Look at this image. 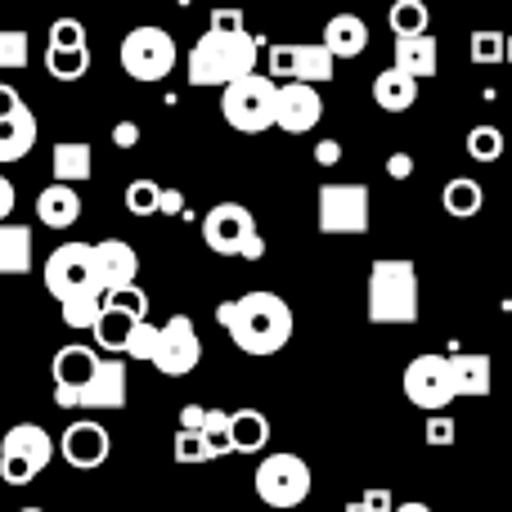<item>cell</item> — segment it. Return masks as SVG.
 Listing matches in <instances>:
<instances>
[{
  "mask_svg": "<svg viewBox=\"0 0 512 512\" xmlns=\"http://www.w3.org/2000/svg\"><path fill=\"white\" fill-rule=\"evenodd\" d=\"M203 418H207L203 405H189L185 414H180V432H203Z\"/></svg>",
  "mask_w": 512,
  "mask_h": 512,
  "instance_id": "obj_51",
  "label": "cell"
},
{
  "mask_svg": "<svg viewBox=\"0 0 512 512\" xmlns=\"http://www.w3.org/2000/svg\"><path fill=\"white\" fill-rule=\"evenodd\" d=\"M504 63H512V36H508V50H504Z\"/></svg>",
  "mask_w": 512,
  "mask_h": 512,
  "instance_id": "obj_54",
  "label": "cell"
},
{
  "mask_svg": "<svg viewBox=\"0 0 512 512\" xmlns=\"http://www.w3.org/2000/svg\"><path fill=\"white\" fill-rule=\"evenodd\" d=\"M216 324L243 355H274L292 342V306L279 292H243L216 306Z\"/></svg>",
  "mask_w": 512,
  "mask_h": 512,
  "instance_id": "obj_1",
  "label": "cell"
},
{
  "mask_svg": "<svg viewBox=\"0 0 512 512\" xmlns=\"http://www.w3.org/2000/svg\"><path fill=\"white\" fill-rule=\"evenodd\" d=\"M36 131H41V126H36L32 108H23L18 117L0 122V162H23L36 144Z\"/></svg>",
  "mask_w": 512,
  "mask_h": 512,
  "instance_id": "obj_25",
  "label": "cell"
},
{
  "mask_svg": "<svg viewBox=\"0 0 512 512\" xmlns=\"http://www.w3.org/2000/svg\"><path fill=\"white\" fill-rule=\"evenodd\" d=\"M230 436L234 454H261L270 441V418L261 409H239V414H230Z\"/></svg>",
  "mask_w": 512,
  "mask_h": 512,
  "instance_id": "obj_28",
  "label": "cell"
},
{
  "mask_svg": "<svg viewBox=\"0 0 512 512\" xmlns=\"http://www.w3.org/2000/svg\"><path fill=\"white\" fill-rule=\"evenodd\" d=\"M104 310H108L104 292H81V297L63 301L59 315H63V324H68V328H90V333H95V324L104 319Z\"/></svg>",
  "mask_w": 512,
  "mask_h": 512,
  "instance_id": "obj_31",
  "label": "cell"
},
{
  "mask_svg": "<svg viewBox=\"0 0 512 512\" xmlns=\"http://www.w3.org/2000/svg\"><path fill=\"white\" fill-rule=\"evenodd\" d=\"M158 198H162V185H153V180H131V185H126V212L158 216Z\"/></svg>",
  "mask_w": 512,
  "mask_h": 512,
  "instance_id": "obj_37",
  "label": "cell"
},
{
  "mask_svg": "<svg viewBox=\"0 0 512 512\" xmlns=\"http://www.w3.org/2000/svg\"><path fill=\"white\" fill-rule=\"evenodd\" d=\"M23 95H18L14 86H9V81H0V122H9V117H18L23 113Z\"/></svg>",
  "mask_w": 512,
  "mask_h": 512,
  "instance_id": "obj_44",
  "label": "cell"
},
{
  "mask_svg": "<svg viewBox=\"0 0 512 512\" xmlns=\"http://www.w3.org/2000/svg\"><path fill=\"white\" fill-rule=\"evenodd\" d=\"M54 454H59V441H54L41 423L9 427L5 441H0V481H5V486H32V481L50 468Z\"/></svg>",
  "mask_w": 512,
  "mask_h": 512,
  "instance_id": "obj_4",
  "label": "cell"
},
{
  "mask_svg": "<svg viewBox=\"0 0 512 512\" xmlns=\"http://www.w3.org/2000/svg\"><path fill=\"white\" fill-rule=\"evenodd\" d=\"M176 459L180 463H212V450H207V441H203V432H176Z\"/></svg>",
  "mask_w": 512,
  "mask_h": 512,
  "instance_id": "obj_39",
  "label": "cell"
},
{
  "mask_svg": "<svg viewBox=\"0 0 512 512\" xmlns=\"http://www.w3.org/2000/svg\"><path fill=\"white\" fill-rule=\"evenodd\" d=\"M95 270H99V288L104 297H117V292L135 288L140 279V256L126 239H104L95 243Z\"/></svg>",
  "mask_w": 512,
  "mask_h": 512,
  "instance_id": "obj_15",
  "label": "cell"
},
{
  "mask_svg": "<svg viewBox=\"0 0 512 512\" xmlns=\"http://www.w3.org/2000/svg\"><path fill=\"white\" fill-rule=\"evenodd\" d=\"M45 288L50 297L59 301H72L81 292H104L99 288V270H95V243H59L50 256H45Z\"/></svg>",
  "mask_w": 512,
  "mask_h": 512,
  "instance_id": "obj_8",
  "label": "cell"
},
{
  "mask_svg": "<svg viewBox=\"0 0 512 512\" xmlns=\"http://www.w3.org/2000/svg\"><path fill=\"white\" fill-rule=\"evenodd\" d=\"M50 45L54 50H86V23L81 18H54Z\"/></svg>",
  "mask_w": 512,
  "mask_h": 512,
  "instance_id": "obj_38",
  "label": "cell"
},
{
  "mask_svg": "<svg viewBox=\"0 0 512 512\" xmlns=\"http://www.w3.org/2000/svg\"><path fill=\"white\" fill-rule=\"evenodd\" d=\"M319 234H369V189L328 180L319 189Z\"/></svg>",
  "mask_w": 512,
  "mask_h": 512,
  "instance_id": "obj_11",
  "label": "cell"
},
{
  "mask_svg": "<svg viewBox=\"0 0 512 512\" xmlns=\"http://www.w3.org/2000/svg\"><path fill=\"white\" fill-rule=\"evenodd\" d=\"M324 117V99H319L315 86H301V81H288L279 86V113H274V126L288 135H306L319 126Z\"/></svg>",
  "mask_w": 512,
  "mask_h": 512,
  "instance_id": "obj_16",
  "label": "cell"
},
{
  "mask_svg": "<svg viewBox=\"0 0 512 512\" xmlns=\"http://www.w3.org/2000/svg\"><path fill=\"white\" fill-rule=\"evenodd\" d=\"M373 324H414L418 319V265L405 256H382L369 270Z\"/></svg>",
  "mask_w": 512,
  "mask_h": 512,
  "instance_id": "obj_3",
  "label": "cell"
},
{
  "mask_svg": "<svg viewBox=\"0 0 512 512\" xmlns=\"http://www.w3.org/2000/svg\"><path fill=\"white\" fill-rule=\"evenodd\" d=\"M50 171H54V185L77 189V180H90V171H95V153H90V144L63 140V144H54V153H50Z\"/></svg>",
  "mask_w": 512,
  "mask_h": 512,
  "instance_id": "obj_23",
  "label": "cell"
},
{
  "mask_svg": "<svg viewBox=\"0 0 512 512\" xmlns=\"http://www.w3.org/2000/svg\"><path fill=\"white\" fill-rule=\"evenodd\" d=\"M427 445H454V418L450 414L427 418Z\"/></svg>",
  "mask_w": 512,
  "mask_h": 512,
  "instance_id": "obj_42",
  "label": "cell"
},
{
  "mask_svg": "<svg viewBox=\"0 0 512 512\" xmlns=\"http://www.w3.org/2000/svg\"><path fill=\"white\" fill-rule=\"evenodd\" d=\"M18 512H45V508H18Z\"/></svg>",
  "mask_w": 512,
  "mask_h": 512,
  "instance_id": "obj_55",
  "label": "cell"
},
{
  "mask_svg": "<svg viewBox=\"0 0 512 512\" xmlns=\"http://www.w3.org/2000/svg\"><path fill=\"white\" fill-rule=\"evenodd\" d=\"M59 454L68 459V468H77V472H95V468H104L108 454H113V436H108L99 423L81 418V423H72L68 432L59 436Z\"/></svg>",
  "mask_w": 512,
  "mask_h": 512,
  "instance_id": "obj_14",
  "label": "cell"
},
{
  "mask_svg": "<svg viewBox=\"0 0 512 512\" xmlns=\"http://www.w3.org/2000/svg\"><path fill=\"white\" fill-rule=\"evenodd\" d=\"M346 512H369V508H364V504H346Z\"/></svg>",
  "mask_w": 512,
  "mask_h": 512,
  "instance_id": "obj_53",
  "label": "cell"
},
{
  "mask_svg": "<svg viewBox=\"0 0 512 512\" xmlns=\"http://www.w3.org/2000/svg\"><path fill=\"white\" fill-rule=\"evenodd\" d=\"M391 32H396V41H409V36H427V23H432V9L423 5V0H396L387 14Z\"/></svg>",
  "mask_w": 512,
  "mask_h": 512,
  "instance_id": "obj_30",
  "label": "cell"
},
{
  "mask_svg": "<svg viewBox=\"0 0 512 512\" xmlns=\"http://www.w3.org/2000/svg\"><path fill=\"white\" fill-rule=\"evenodd\" d=\"M441 203H445V212L454 216V221H472V216L486 207V194H481V185L477 180H468V176H454L450 185L441 189Z\"/></svg>",
  "mask_w": 512,
  "mask_h": 512,
  "instance_id": "obj_29",
  "label": "cell"
},
{
  "mask_svg": "<svg viewBox=\"0 0 512 512\" xmlns=\"http://www.w3.org/2000/svg\"><path fill=\"white\" fill-rule=\"evenodd\" d=\"M32 270V230L27 225H0V274Z\"/></svg>",
  "mask_w": 512,
  "mask_h": 512,
  "instance_id": "obj_27",
  "label": "cell"
},
{
  "mask_svg": "<svg viewBox=\"0 0 512 512\" xmlns=\"http://www.w3.org/2000/svg\"><path fill=\"white\" fill-rule=\"evenodd\" d=\"M261 41L252 32L225 36V32H203L194 41V50L185 54V77L189 86H234V81L252 77Z\"/></svg>",
  "mask_w": 512,
  "mask_h": 512,
  "instance_id": "obj_2",
  "label": "cell"
},
{
  "mask_svg": "<svg viewBox=\"0 0 512 512\" xmlns=\"http://www.w3.org/2000/svg\"><path fill=\"white\" fill-rule=\"evenodd\" d=\"M135 324H144V319H135V315H126V310L108 306L104 319L95 324V351H104V355H126V342H131Z\"/></svg>",
  "mask_w": 512,
  "mask_h": 512,
  "instance_id": "obj_26",
  "label": "cell"
},
{
  "mask_svg": "<svg viewBox=\"0 0 512 512\" xmlns=\"http://www.w3.org/2000/svg\"><path fill=\"white\" fill-rule=\"evenodd\" d=\"M252 486H256V495H261L265 508H279V512L301 508L310 495V468L301 454H288V450L265 454Z\"/></svg>",
  "mask_w": 512,
  "mask_h": 512,
  "instance_id": "obj_7",
  "label": "cell"
},
{
  "mask_svg": "<svg viewBox=\"0 0 512 512\" xmlns=\"http://www.w3.org/2000/svg\"><path fill=\"white\" fill-rule=\"evenodd\" d=\"M180 212H185V194H180V189H162L158 216H180Z\"/></svg>",
  "mask_w": 512,
  "mask_h": 512,
  "instance_id": "obj_48",
  "label": "cell"
},
{
  "mask_svg": "<svg viewBox=\"0 0 512 512\" xmlns=\"http://www.w3.org/2000/svg\"><path fill=\"white\" fill-rule=\"evenodd\" d=\"M373 99H378L382 113H409V108L418 104V81L405 77V72L387 68L373 77Z\"/></svg>",
  "mask_w": 512,
  "mask_h": 512,
  "instance_id": "obj_24",
  "label": "cell"
},
{
  "mask_svg": "<svg viewBox=\"0 0 512 512\" xmlns=\"http://www.w3.org/2000/svg\"><path fill=\"white\" fill-rule=\"evenodd\" d=\"M203 360V342H198V328L189 315H171L167 324L158 328V346H153V369L167 373V378H185V373L198 369Z\"/></svg>",
  "mask_w": 512,
  "mask_h": 512,
  "instance_id": "obj_12",
  "label": "cell"
},
{
  "mask_svg": "<svg viewBox=\"0 0 512 512\" xmlns=\"http://www.w3.org/2000/svg\"><path fill=\"white\" fill-rule=\"evenodd\" d=\"M454 396H490L495 387V360L490 355H450Z\"/></svg>",
  "mask_w": 512,
  "mask_h": 512,
  "instance_id": "obj_20",
  "label": "cell"
},
{
  "mask_svg": "<svg viewBox=\"0 0 512 512\" xmlns=\"http://www.w3.org/2000/svg\"><path fill=\"white\" fill-rule=\"evenodd\" d=\"M396 512H432L427 504H414V499H409V504H396Z\"/></svg>",
  "mask_w": 512,
  "mask_h": 512,
  "instance_id": "obj_52",
  "label": "cell"
},
{
  "mask_svg": "<svg viewBox=\"0 0 512 512\" xmlns=\"http://www.w3.org/2000/svg\"><path fill=\"white\" fill-rule=\"evenodd\" d=\"M337 77V59L328 54L324 41H306V45H292V81L301 86H324V81Z\"/></svg>",
  "mask_w": 512,
  "mask_h": 512,
  "instance_id": "obj_21",
  "label": "cell"
},
{
  "mask_svg": "<svg viewBox=\"0 0 512 512\" xmlns=\"http://www.w3.org/2000/svg\"><path fill=\"white\" fill-rule=\"evenodd\" d=\"M99 364H104V355L95 351V346L86 342H72V346H59L50 360V373H54V405L59 409H81V400H86L90 382H95Z\"/></svg>",
  "mask_w": 512,
  "mask_h": 512,
  "instance_id": "obj_10",
  "label": "cell"
},
{
  "mask_svg": "<svg viewBox=\"0 0 512 512\" xmlns=\"http://www.w3.org/2000/svg\"><path fill=\"white\" fill-rule=\"evenodd\" d=\"M203 441H207V450H212V459H221V454H234L230 414H225V409H207V418H203Z\"/></svg>",
  "mask_w": 512,
  "mask_h": 512,
  "instance_id": "obj_33",
  "label": "cell"
},
{
  "mask_svg": "<svg viewBox=\"0 0 512 512\" xmlns=\"http://www.w3.org/2000/svg\"><path fill=\"white\" fill-rule=\"evenodd\" d=\"M400 387H405L409 405L427 409V414H445V409H450V400H459V396H454L450 360H445V355H418V360H409L405 382H400Z\"/></svg>",
  "mask_w": 512,
  "mask_h": 512,
  "instance_id": "obj_13",
  "label": "cell"
},
{
  "mask_svg": "<svg viewBox=\"0 0 512 512\" xmlns=\"http://www.w3.org/2000/svg\"><path fill=\"white\" fill-rule=\"evenodd\" d=\"M387 176L391 180H409V176H414V158H409V153H391V158H387Z\"/></svg>",
  "mask_w": 512,
  "mask_h": 512,
  "instance_id": "obj_47",
  "label": "cell"
},
{
  "mask_svg": "<svg viewBox=\"0 0 512 512\" xmlns=\"http://www.w3.org/2000/svg\"><path fill=\"white\" fill-rule=\"evenodd\" d=\"M113 144L117 149H135V144H140V122H117L113 126Z\"/></svg>",
  "mask_w": 512,
  "mask_h": 512,
  "instance_id": "obj_45",
  "label": "cell"
},
{
  "mask_svg": "<svg viewBox=\"0 0 512 512\" xmlns=\"http://www.w3.org/2000/svg\"><path fill=\"white\" fill-rule=\"evenodd\" d=\"M324 45L333 59H360L369 50V23L355 14H333L324 23Z\"/></svg>",
  "mask_w": 512,
  "mask_h": 512,
  "instance_id": "obj_17",
  "label": "cell"
},
{
  "mask_svg": "<svg viewBox=\"0 0 512 512\" xmlns=\"http://www.w3.org/2000/svg\"><path fill=\"white\" fill-rule=\"evenodd\" d=\"M153 346H158V324H135V333H131V342H126V355L131 360H153Z\"/></svg>",
  "mask_w": 512,
  "mask_h": 512,
  "instance_id": "obj_40",
  "label": "cell"
},
{
  "mask_svg": "<svg viewBox=\"0 0 512 512\" xmlns=\"http://www.w3.org/2000/svg\"><path fill=\"white\" fill-rule=\"evenodd\" d=\"M108 306L126 310V315H135V319H149V292H144V288H126V292H117V297H108Z\"/></svg>",
  "mask_w": 512,
  "mask_h": 512,
  "instance_id": "obj_41",
  "label": "cell"
},
{
  "mask_svg": "<svg viewBox=\"0 0 512 512\" xmlns=\"http://www.w3.org/2000/svg\"><path fill=\"white\" fill-rule=\"evenodd\" d=\"M360 504L369 508V512H396V504H391V490H369Z\"/></svg>",
  "mask_w": 512,
  "mask_h": 512,
  "instance_id": "obj_50",
  "label": "cell"
},
{
  "mask_svg": "<svg viewBox=\"0 0 512 512\" xmlns=\"http://www.w3.org/2000/svg\"><path fill=\"white\" fill-rule=\"evenodd\" d=\"M45 72L54 81H81L90 72V50H54V45H45Z\"/></svg>",
  "mask_w": 512,
  "mask_h": 512,
  "instance_id": "obj_32",
  "label": "cell"
},
{
  "mask_svg": "<svg viewBox=\"0 0 512 512\" xmlns=\"http://www.w3.org/2000/svg\"><path fill=\"white\" fill-rule=\"evenodd\" d=\"M27 59H32V41H27V32L5 27V32H0V72H18Z\"/></svg>",
  "mask_w": 512,
  "mask_h": 512,
  "instance_id": "obj_36",
  "label": "cell"
},
{
  "mask_svg": "<svg viewBox=\"0 0 512 512\" xmlns=\"http://www.w3.org/2000/svg\"><path fill=\"white\" fill-rule=\"evenodd\" d=\"M36 216H41L45 230H68L81 221V194L68 185H45L36 194Z\"/></svg>",
  "mask_w": 512,
  "mask_h": 512,
  "instance_id": "obj_19",
  "label": "cell"
},
{
  "mask_svg": "<svg viewBox=\"0 0 512 512\" xmlns=\"http://www.w3.org/2000/svg\"><path fill=\"white\" fill-rule=\"evenodd\" d=\"M207 32L239 36V32H248V23H243V14H239V9H216V14H212V27H207Z\"/></svg>",
  "mask_w": 512,
  "mask_h": 512,
  "instance_id": "obj_43",
  "label": "cell"
},
{
  "mask_svg": "<svg viewBox=\"0 0 512 512\" xmlns=\"http://www.w3.org/2000/svg\"><path fill=\"white\" fill-rule=\"evenodd\" d=\"M126 396H131L126 391V360H104L86 400H81V409H126Z\"/></svg>",
  "mask_w": 512,
  "mask_h": 512,
  "instance_id": "obj_18",
  "label": "cell"
},
{
  "mask_svg": "<svg viewBox=\"0 0 512 512\" xmlns=\"http://www.w3.org/2000/svg\"><path fill=\"white\" fill-rule=\"evenodd\" d=\"M14 203H18V194H14V180H5V176H0V225H9V216H14Z\"/></svg>",
  "mask_w": 512,
  "mask_h": 512,
  "instance_id": "obj_49",
  "label": "cell"
},
{
  "mask_svg": "<svg viewBox=\"0 0 512 512\" xmlns=\"http://www.w3.org/2000/svg\"><path fill=\"white\" fill-rule=\"evenodd\" d=\"M436 59H441L436 36H409V41H396V63L391 68L414 81H427V77H436Z\"/></svg>",
  "mask_w": 512,
  "mask_h": 512,
  "instance_id": "obj_22",
  "label": "cell"
},
{
  "mask_svg": "<svg viewBox=\"0 0 512 512\" xmlns=\"http://www.w3.org/2000/svg\"><path fill=\"white\" fill-rule=\"evenodd\" d=\"M468 158L499 162L504 158V131H499V126H472L468 131Z\"/></svg>",
  "mask_w": 512,
  "mask_h": 512,
  "instance_id": "obj_34",
  "label": "cell"
},
{
  "mask_svg": "<svg viewBox=\"0 0 512 512\" xmlns=\"http://www.w3.org/2000/svg\"><path fill=\"white\" fill-rule=\"evenodd\" d=\"M117 59H122V72L131 81H162L171 68H176V41H171L162 27L144 23V27H131V32L122 36Z\"/></svg>",
  "mask_w": 512,
  "mask_h": 512,
  "instance_id": "obj_9",
  "label": "cell"
},
{
  "mask_svg": "<svg viewBox=\"0 0 512 512\" xmlns=\"http://www.w3.org/2000/svg\"><path fill=\"white\" fill-rule=\"evenodd\" d=\"M274 113H279V86H274L265 72H252V77L225 86L221 95V117L243 135H261L274 126Z\"/></svg>",
  "mask_w": 512,
  "mask_h": 512,
  "instance_id": "obj_5",
  "label": "cell"
},
{
  "mask_svg": "<svg viewBox=\"0 0 512 512\" xmlns=\"http://www.w3.org/2000/svg\"><path fill=\"white\" fill-rule=\"evenodd\" d=\"M203 243L221 256H243V261H261L265 239L256 230V216L243 203H216L203 216Z\"/></svg>",
  "mask_w": 512,
  "mask_h": 512,
  "instance_id": "obj_6",
  "label": "cell"
},
{
  "mask_svg": "<svg viewBox=\"0 0 512 512\" xmlns=\"http://www.w3.org/2000/svg\"><path fill=\"white\" fill-rule=\"evenodd\" d=\"M504 50H508V36L504 32H495V27H481V32H472V41H468V54H472V63H504Z\"/></svg>",
  "mask_w": 512,
  "mask_h": 512,
  "instance_id": "obj_35",
  "label": "cell"
},
{
  "mask_svg": "<svg viewBox=\"0 0 512 512\" xmlns=\"http://www.w3.org/2000/svg\"><path fill=\"white\" fill-rule=\"evenodd\" d=\"M315 162H319V167H337V162H342V144H337V140H319L315 144Z\"/></svg>",
  "mask_w": 512,
  "mask_h": 512,
  "instance_id": "obj_46",
  "label": "cell"
}]
</instances>
